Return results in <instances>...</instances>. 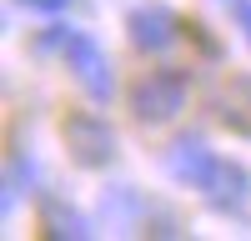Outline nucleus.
<instances>
[{
    "mask_svg": "<svg viewBox=\"0 0 251 241\" xmlns=\"http://www.w3.org/2000/svg\"><path fill=\"white\" fill-rule=\"evenodd\" d=\"M71 136H80V141H86V151H80L86 161H100V156L111 151V136H100V126H96V120H75V126H71Z\"/></svg>",
    "mask_w": 251,
    "mask_h": 241,
    "instance_id": "nucleus-3",
    "label": "nucleus"
},
{
    "mask_svg": "<svg viewBox=\"0 0 251 241\" xmlns=\"http://www.w3.org/2000/svg\"><path fill=\"white\" fill-rule=\"evenodd\" d=\"M181 106V86L176 80H151L141 86V116H171Z\"/></svg>",
    "mask_w": 251,
    "mask_h": 241,
    "instance_id": "nucleus-2",
    "label": "nucleus"
},
{
    "mask_svg": "<svg viewBox=\"0 0 251 241\" xmlns=\"http://www.w3.org/2000/svg\"><path fill=\"white\" fill-rule=\"evenodd\" d=\"M35 5H46V10H60V5H66V0H35Z\"/></svg>",
    "mask_w": 251,
    "mask_h": 241,
    "instance_id": "nucleus-4",
    "label": "nucleus"
},
{
    "mask_svg": "<svg viewBox=\"0 0 251 241\" xmlns=\"http://www.w3.org/2000/svg\"><path fill=\"white\" fill-rule=\"evenodd\" d=\"M71 55H75V66H80V80H86L96 96H106V91H111V80L100 75V71H106V66H100V50L91 46V40H71Z\"/></svg>",
    "mask_w": 251,
    "mask_h": 241,
    "instance_id": "nucleus-1",
    "label": "nucleus"
}]
</instances>
